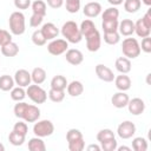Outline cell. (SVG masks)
Returning <instances> with one entry per match:
<instances>
[{
  "label": "cell",
  "mask_w": 151,
  "mask_h": 151,
  "mask_svg": "<svg viewBox=\"0 0 151 151\" xmlns=\"http://www.w3.org/2000/svg\"><path fill=\"white\" fill-rule=\"evenodd\" d=\"M142 19H143V21L151 28V9H147V12L144 14V17H143Z\"/></svg>",
  "instance_id": "49"
},
{
  "label": "cell",
  "mask_w": 151,
  "mask_h": 151,
  "mask_svg": "<svg viewBox=\"0 0 151 151\" xmlns=\"http://www.w3.org/2000/svg\"><path fill=\"white\" fill-rule=\"evenodd\" d=\"M8 24H9V29H11L12 34H14V35L24 34V32L26 29V24H25V15L21 12H19V11L13 12L9 15Z\"/></svg>",
  "instance_id": "3"
},
{
  "label": "cell",
  "mask_w": 151,
  "mask_h": 151,
  "mask_svg": "<svg viewBox=\"0 0 151 151\" xmlns=\"http://www.w3.org/2000/svg\"><path fill=\"white\" fill-rule=\"evenodd\" d=\"M14 79L8 76V74H4L0 77V90L1 91H11L14 87Z\"/></svg>",
  "instance_id": "27"
},
{
  "label": "cell",
  "mask_w": 151,
  "mask_h": 151,
  "mask_svg": "<svg viewBox=\"0 0 151 151\" xmlns=\"http://www.w3.org/2000/svg\"><path fill=\"white\" fill-rule=\"evenodd\" d=\"M4 150H5V146H4V145L0 143V151H4Z\"/></svg>",
  "instance_id": "54"
},
{
  "label": "cell",
  "mask_w": 151,
  "mask_h": 151,
  "mask_svg": "<svg viewBox=\"0 0 151 151\" xmlns=\"http://www.w3.org/2000/svg\"><path fill=\"white\" fill-rule=\"evenodd\" d=\"M25 97H26V91L24 90V87L17 86L11 90V98L14 101H22L25 99Z\"/></svg>",
  "instance_id": "33"
},
{
  "label": "cell",
  "mask_w": 151,
  "mask_h": 151,
  "mask_svg": "<svg viewBox=\"0 0 151 151\" xmlns=\"http://www.w3.org/2000/svg\"><path fill=\"white\" fill-rule=\"evenodd\" d=\"M61 34L65 38V40L71 44H78L83 39L79 26L77 25L76 21H72V20L66 21L61 26Z\"/></svg>",
  "instance_id": "2"
},
{
  "label": "cell",
  "mask_w": 151,
  "mask_h": 151,
  "mask_svg": "<svg viewBox=\"0 0 151 151\" xmlns=\"http://www.w3.org/2000/svg\"><path fill=\"white\" fill-rule=\"evenodd\" d=\"M67 79L64 76H54L51 80V88H55V90H63L65 91V88L67 87Z\"/></svg>",
  "instance_id": "25"
},
{
  "label": "cell",
  "mask_w": 151,
  "mask_h": 151,
  "mask_svg": "<svg viewBox=\"0 0 151 151\" xmlns=\"http://www.w3.org/2000/svg\"><path fill=\"white\" fill-rule=\"evenodd\" d=\"M122 52L124 57L129 59H134L139 57L142 50H140V45L138 40L136 38H125L122 44Z\"/></svg>",
  "instance_id": "4"
},
{
  "label": "cell",
  "mask_w": 151,
  "mask_h": 151,
  "mask_svg": "<svg viewBox=\"0 0 151 151\" xmlns=\"http://www.w3.org/2000/svg\"><path fill=\"white\" fill-rule=\"evenodd\" d=\"M142 6L140 0H124V9L127 13H136Z\"/></svg>",
  "instance_id": "30"
},
{
  "label": "cell",
  "mask_w": 151,
  "mask_h": 151,
  "mask_svg": "<svg viewBox=\"0 0 151 151\" xmlns=\"http://www.w3.org/2000/svg\"><path fill=\"white\" fill-rule=\"evenodd\" d=\"M48 98L53 101V103H61L65 98V92L63 90H55V88H51L48 91Z\"/></svg>",
  "instance_id": "34"
},
{
  "label": "cell",
  "mask_w": 151,
  "mask_h": 151,
  "mask_svg": "<svg viewBox=\"0 0 151 151\" xmlns=\"http://www.w3.org/2000/svg\"><path fill=\"white\" fill-rule=\"evenodd\" d=\"M118 19L116 20H103L101 22V27H103V31L104 33H107V32H117L118 31Z\"/></svg>",
  "instance_id": "32"
},
{
  "label": "cell",
  "mask_w": 151,
  "mask_h": 151,
  "mask_svg": "<svg viewBox=\"0 0 151 151\" xmlns=\"http://www.w3.org/2000/svg\"><path fill=\"white\" fill-rule=\"evenodd\" d=\"M1 53L5 55V57H8V58H12V57H15L18 53H19V46L11 41L4 46H1Z\"/></svg>",
  "instance_id": "22"
},
{
  "label": "cell",
  "mask_w": 151,
  "mask_h": 151,
  "mask_svg": "<svg viewBox=\"0 0 151 151\" xmlns=\"http://www.w3.org/2000/svg\"><path fill=\"white\" fill-rule=\"evenodd\" d=\"M65 58H66V61L73 66H77V65H80L84 60V55L83 53L77 50V48H71V50H67L66 51V54H65Z\"/></svg>",
  "instance_id": "13"
},
{
  "label": "cell",
  "mask_w": 151,
  "mask_h": 151,
  "mask_svg": "<svg viewBox=\"0 0 151 151\" xmlns=\"http://www.w3.org/2000/svg\"><path fill=\"white\" fill-rule=\"evenodd\" d=\"M87 150H88V151H92V150L99 151V150H101V149H100V146H99V145H96V144H91V145H88V146H87Z\"/></svg>",
  "instance_id": "50"
},
{
  "label": "cell",
  "mask_w": 151,
  "mask_h": 151,
  "mask_svg": "<svg viewBox=\"0 0 151 151\" xmlns=\"http://www.w3.org/2000/svg\"><path fill=\"white\" fill-rule=\"evenodd\" d=\"M14 83L18 85V86H21V87H27L31 81H32V78H31V73L27 71V70H24V68H20L15 72L14 74Z\"/></svg>",
  "instance_id": "11"
},
{
  "label": "cell",
  "mask_w": 151,
  "mask_h": 151,
  "mask_svg": "<svg viewBox=\"0 0 151 151\" xmlns=\"http://www.w3.org/2000/svg\"><path fill=\"white\" fill-rule=\"evenodd\" d=\"M134 32L139 38H145V37H150L151 33V28L143 21V19H138L134 22Z\"/></svg>",
  "instance_id": "19"
},
{
  "label": "cell",
  "mask_w": 151,
  "mask_h": 151,
  "mask_svg": "<svg viewBox=\"0 0 151 151\" xmlns=\"http://www.w3.org/2000/svg\"><path fill=\"white\" fill-rule=\"evenodd\" d=\"M116 150H119V151H131V147H129V146H117V149Z\"/></svg>",
  "instance_id": "52"
},
{
  "label": "cell",
  "mask_w": 151,
  "mask_h": 151,
  "mask_svg": "<svg viewBox=\"0 0 151 151\" xmlns=\"http://www.w3.org/2000/svg\"><path fill=\"white\" fill-rule=\"evenodd\" d=\"M101 12V5L97 1H92V2H88L84 6L83 8V13L87 17V18H96L100 14Z\"/></svg>",
  "instance_id": "14"
},
{
  "label": "cell",
  "mask_w": 151,
  "mask_h": 151,
  "mask_svg": "<svg viewBox=\"0 0 151 151\" xmlns=\"http://www.w3.org/2000/svg\"><path fill=\"white\" fill-rule=\"evenodd\" d=\"M86 39V47L90 52H97L100 46H101V37L98 29H96L94 32H92L91 34H88L87 37H85Z\"/></svg>",
  "instance_id": "9"
},
{
  "label": "cell",
  "mask_w": 151,
  "mask_h": 151,
  "mask_svg": "<svg viewBox=\"0 0 151 151\" xmlns=\"http://www.w3.org/2000/svg\"><path fill=\"white\" fill-rule=\"evenodd\" d=\"M42 20H44V17L42 15H39V14H32V17H31V19H29V26L31 27H38L39 25H41V22H42Z\"/></svg>",
  "instance_id": "45"
},
{
  "label": "cell",
  "mask_w": 151,
  "mask_h": 151,
  "mask_svg": "<svg viewBox=\"0 0 151 151\" xmlns=\"http://www.w3.org/2000/svg\"><path fill=\"white\" fill-rule=\"evenodd\" d=\"M14 114L15 117L24 119L26 123H35L40 117V110L35 105H28L24 101H18L14 105Z\"/></svg>",
  "instance_id": "1"
},
{
  "label": "cell",
  "mask_w": 151,
  "mask_h": 151,
  "mask_svg": "<svg viewBox=\"0 0 151 151\" xmlns=\"http://www.w3.org/2000/svg\"><path fill=\"white\" fill-rule=\"evenodd\" d=\"M117 146H118V144H117L116 138H111V139L100 142V149L104 151H114L117 149Z\"/></svg>",
  "instance_id": "38"
},
{
  "label": "cell",
  "mask_w": 151,
  "mask_h": 151,
  "mask_svg": "<svg viewBox=\"0 0 151 151\" xmlns=\"http://www.w3.org/2000/svg\"><path fill=\"white\" fill-rule=\"evenodd\" d=\"M114 66H116V70H117L119 73L126 74V73H129V72L131 71V61H130V59L126 58V57H119V58L116 60Z\"/></svg>",
  "instance_id": "20"
},
{
  "label": "cell",
  "mask_w": 151,
  "mask_h": 151,
  "mask_svg": "<svg viewBox=\"0 0 151 151\" xmlns=\"http://www.w3.org/2000/svg\"><path fill=\"white\" fill-rule=\"evenodd\" d=\"M81 139H84V137H83V133L78 129H70L66 133V140L68 144L77 142V140H81Z\"/></svg>",
  "instance_id": "35"
},
{
  "label": "cell",
  "mask_w": 151,
  "mask_h": 151,
  "mask_svg": "<svg viewBox=\"0 0 151 151\" xmlns=\"http://www.w3.org/2000/svg\"><path fill=\"white\" fill-rule=\"evenodd\" d=\"M68 48V42L65 39H53L48 45H47V51L52 55H60L65 53Z\"/></svg>",
  "instance_id": "8"
},
{
  "label": "cell",
  "mask_w": 151,
  "mask_h": 151,
  "mask_svg": "<svg viewBox=\"0 0 151 151\" xmlns=\"http://www.w3.org/2000/svg\"><path fill=\"white\" fill-rule=\"evenodd\" d=\"M25 138H26V136H24V134H21V133H19V132H15L14 130L8 134V140H9V143H11L12 145H14V146H20V145H22L24 142H25Z\"/></svg>",
  "instance_id": "29"
},
{
  "label": "cell",
  "mask_w": 151,
  "mask_h": 151,
  "mask_svg": "<svg viewBox=\"0 0 151 151\" xmlns=\"http://www.w3.org/2000/svg\"><path fill=\"white\" fill-rule=\"evenodd\" d=\"M31 78L34 84L40 85L46 80V71L42 67H35L31 73Z\"/></svg>",
  "instance_id": "23"
},
{
  "label": "cell",
  "mask_w": 151,
  "mask_h": 151,
  "mask_svg": "<svg viewBox=\"0 0 151 151\" xmlns=\"http://www.w3.org/2000/svg\"><path fill=\"white\" fill-rule=\"evenodd\" d=\"M13 130H14L15 132H19V133H21V134L26 136V134H27V132H28V126H27L26 122H21V120H19L18 123H15V124H14Z\"/></svg>",
  "instance_id": "42"
},
{
  "label": "cell",
  "mask_w": 151,
  "mask_h": 151,
  "mask_svg": "<svg viewBox=\"0 0 151 151\" xmlns=\"http://www.w3.org/2000/svg\"><path fill=\"white\" fill-rule=\"evenodd\" d=\"M67 93L71 97H79L84 92V85L79 80H73L70 84H67Z\"/></svg>",
  "instance_id": "21"
},
{
  "label": "cell",
  "mask_w": 151,
  "mask_h": 151,
  "mask_svg": "<svg viewBox=\"0 0 151 151\" xmlns=\"http://www.w3.org/2000/svg\"><path fill=\"white\" fill-rule=\"evenodd\" d=\"M144 5H146V6H150L151 5V0H140Z\"/></svg>",
  "instance_id": "53"
},
{
  "label": "cell",
  "mask_w": 151,
  "mask_h": 151,
  "mask_svg": "<svg viewBox=\"0 0 151 151\" xmlns=\"http://www.w3.org/2000/svg\"><path fill=\"white\" fill-rule=\"evenodd\" d=\"M84 149H85V140L84 139L68 144V150L70 151H83Z\"/></svg>",
  "instance_id": "44"
},
{
  "label": "cell",
  "mask_w": 151,
  "mask_h": 151,
  "mask_svg": "<svg viewBox=\"0 0 151 151\" xmlns=\"http://www.w3.org/2000/svg\"><path fill=\"white\" fill-rule=\"evenodd\" d=\"M41 33L44 34L46 40H53L58 37L59 34V29L57 28V26L53 22H46L42 25V27L40 28Z\"/></svg>",
  "instance_id": "15"
},
{
  "label": "cell",
  "mask_w": 151,
  "mask_h": 151,
  "mask_svg": "<svg viewBox=\"0 0 151 151\" xmlns=\"http://www.w3.org/2000/svg\"><path fill=\"white\" fill-rule=\"evenodd\" d=\"M66 9L70 13H77L80 9V0H66Z\"/></svg>",
  "instance_id": "41"
},
{
  "label": "cell",
  "mask_w": 151,
  "mask_h": 151,
  "mask_svg": "<svg viewBox=\"0 0 151 151\" xmlns=\"http://www.w3.org/2000/svg\"><path fill=\"white\" fill-rule=\"evenodd\" d=\"M28 150L29 151H45L46 150L45 142L40 137H33L28 140Z\"/></svg>",
  "instance_id": "24"
},
{
  "label": "cell",
  "mask_w": 151,
  "mask_h": 151,
  "mask_svg": "<svg viewBox=\"0 0 151 151\" xmlns=\"http://www.w3.org/2000/svg\"><path fill=\"white\" fill-rule=\"evenodd\" d=\"M126 106L129 109V112L132 113L133 116H139L145 111V103L140 98H133L129 100Z\"/></svg>",
  "instance_id": "12"
},
{
  "label": "cell",
  "mask_w": 151,
  "mask_h": 151,
  "mask_svg": "<svg viewBox=\"0 0 151 151\" xmlns=\"http://www.w3.org/2000/svg\"><path fill=\"white\" fill-rule=\"evenodd\" d=\"M11 41H12V34L6 29L0 28V47Z\"/></svg>",
  "instance_id": "43"
},
{
  "label": "cell",
  "mask_w": 151,
  "mask_h": 151,
  "mask_svg": "<svg viewBox=\"0 0 151 151\" xmlns=\"http://www.w3.org/2000/svg\"><path fill=\"white\" fill-rule=\"evenodd\" d=\"M129 100H130V98H129V96H127L124 91H119V92L114 93V94L112 96V98H111L112 105H113L114 107H117V109L126 107Z\"/></svg>",
  "instance_id": "16"
},
{
  "label": "cell",
  "mask_w": 151,
  "mask_h": 151,
  "mask_svg": "<svg viewBox=\"0 0 151 151\" xmlns=\"http://www.w3.org/2000/svg\"><path fill=\"white\" fill-rule=\"evenodd\" d=\"M14 6L18 9H27L31 6V0H14Z\"/></svg>",
  "instance_id": "47"
},
{
  "label": "cell",
  "mask_w": 151,
  "mask_h": 151,
  "mask_svg": "<svg viewBox=\"0 0 151 151\" xmlns=\"http://www.w3.org/2000/svg\"><path fill=\"white\" fill-rule=\"evenodd\" d=\"M109 4H111L112 6H118V5H122L124 2V0H107Z\"/></svg>",
  "instance_id": "51"
},
{
  "label": "cell",
  "mask_w": 151,
  "mask_h": 151,
  "mask_svg": "<svg viewBox=\"0 0 151 151\" xmlns=\"http://www.w3.org/2000/svg\"><path fill=\"white\" fill-rule=\"evenodd\" d=\"M80 32H81V35H83V38H85V37H87L88 34H91L92 32H94L97 28H96V25H94V22L92 21V20H90V19H86V20H84L81 24H80Z\"/></svg>",
  "instance_id": "26"
},
{
  "label": "cell",
  "mask_w": 151,
  "mask_h": 151,
  "mask_svg": "<svg viewBox=\"0 0 151 151\" xmlns=\"http://www.w3.org/2000/svg\"><path fill=\"white\" fill-rule=\"evenodd\" d=\"M114 85L119 91H124L125 92L131 87V79L126 74L120 73L119 76L114 77Z\"/></svg>",
  "instance_id": "18"
},
{
  "label": "cell",
  "mask_w": 151,
  "mask_h": 151,
  "mask_svg": "<svg viewBox=\"0 0 151 151\" xmlns=\"http://www.w3.org/2000/svg\"><path fill=\"white\" fill-rule=\"evenodd\" d=\"M132 149L134 151H146L147 150V142L143 137H136L132 139Z\"/></svg>",
  "instance_id": "31"
},
{
  "label": "cell",
  "mask_w": 151,
  "mask_h": 151,
  "mask_svg": "<svg viewBox=\"0 0 151 151\" xmlns=\"http://www.w3.org/2000/svg\"><path fill=\"white\" fill-rule=\"evenodd\" d=\"M26 96H28V98L35 104H44L47 99V92L38 84L34 85L29 84L26 90Z\"/></svg>",
  "instance_id": "5"
},
{
  "label": "cell",
  "mask_w": 151,
  "mask_h": 151,
  "mask_svg": "<svg viewBox=\"0 0 151 151\" xmlns=\"http://www.w3.org/2000/svg\"><path fill=\"white\" fill-rule=\"evenodd\" d=\"M118 17H119V11L114 6L106 8L101 14L103 20H116V19H118Z\"/></svg>",
  "instance_id": "36"
},
{
  "label": "cell",
  "mask_w": 151,
  "mask_h": 151,
  "mask_svg": "<svg viewBox=\"0 0 151 151\" xmlns=\"http://www.w3.org/2000/svg\"><path fill=\"white\" fill-rule=\"evenodd\" d=\"M140 50L144 51L145 53H150L151 52V38L150 37L143 38L142 45H140Z\"/></svg>",
  "instance_id": "46"
},
{
  "label": "cell",
  "mask_w": 151,
  "mask_h": 151,
  "mask_svg": "<svg viewBox=\"0 0 151 151\" xmlns=\"http://www.w3.org/2000/svg\"><path fill=\"white\" fill-rule=\"evenodd\" d=\"M94 71H96L97 77H98L100 80L105 81V83H111V81L114 80V77H116V76L113 74L112 70L109 68L107 66L103 65V64H98V65L96 66Z\"/></svg>",
  "instance_id": "10"
},
{
  "label": "cell",
  "mask_w": 151,
  "mask_h": 151,
  "mask_svg": "<svg viewBox=\"0 0 151 151\" xmlns=\"http://www.w3.org/2000/svg\"><path fill=\"white\" fill-rule=\"evenodd\" d=\"M53 132H54V125L51 120H47V119L37 120V123L33 126V133L40 138L48 137Z\"/></svg>",
  "instance_id": "6"
},
{
  "label": "cell",
  "mask_w": 151,
  "mask_h": 151,
  "mask_svg": "<svg viewBox=\"0 0 151 151\" xmlns=\"http://www.w3.org/2000/svg\"><path fill=\"white\" fill-rule=\"evenodd\" d=\"M46 2L42 1V0H34L33 4H32V11L34 14H39V15H42L45 17L46 15Z\"/></svg>",
  "instance_id": "28"
},
{
  "label": "cell",
  "mask_w": 151,
  "mask_h": 151,
  "mask_svg": "<svg viewBox=\"0 0 151 151\" xmlns=\"http://www.w3.org/2000/svg\"><path fill=\"white\" fill-rule=\"evenodd\" d=\"M118 31L119 34L124 37H130L134 33V22L131 19H123V21H120L118 25Z\"/></svg>",
  "instance_id": "17"
},
{
  "label": "cell",
  "mask_w": 151,
  "mask_h": 151,
  "mask_svg": "<svg viewBox=\"0 0 151 151\" xmlns=\"http://www.w3.org/2000/svg\"><path fill=\"white\" fill-rule=\"evenodd\" d=\"M120 40V34L117 32H107L104 33V41L109 45H116Z\"/></svg>",
  "instance_id": "37"
},
{
  "label": "cell",
  "mask_w": 151,
  "mask_h": 151,
  "mask_svg": "<svg viewBox=\"0 0 151 151\" xmlns=\"http://www.w3.org/2000/svg\"><path fill=\"white\" fill-rule=\"evenodd\" d=\"M111 138H114V133L110 129H103L97 133V140L99 143L104 142V140H107V139H111Z\"/></svg>",
  "instance_id": "40"
},
{
  "label": "cell",
  "mask_w": 151,
  "mask_h": 151,
  "mask_svg": "<svg viewBox=\"0 0 151 151\" xmlns=\"http://www.w3.org/2000/svg\"><path fill=\"white\" fill-rule=\"evenodd\" d=\"M32 41H33V44L37 45V46H44L47 40L45 39V37H44V34L41 33V31H40V29H37V31H34L33 34H32Z\"/></svg>",
  "instance_id": "39"
},
{
  "label": "cell",
  "mask_w": 151,
  "mask_h": 151,
  "mask_svg": "<svg viewBox=\"0 0 151 151\" xmlns=\"http://www.w3.org/2000/svg\"><path fill=\"white\" fill-rule=\"evenodd\" d=\"M136 133V125L130 120L122 122L117 127V134L122 139H129L132 138Z\"/></svg>",
  "instance_id": "7"
},
{
  "label": "cell",
  "mask_w": 151,
  "mask_h": 151,
  "mask_svg": "<svg viewBox=\"0 0 151 151\" xmlns=\"http://www.w3.org/2000/svg\"><path fill=\"white\" fill-rule=\"evenodd\" d=\"M47 5L51 8H60L64 5V0H47Z\"/></svg>",
  "instance_id": "48"
}]
</instances>
